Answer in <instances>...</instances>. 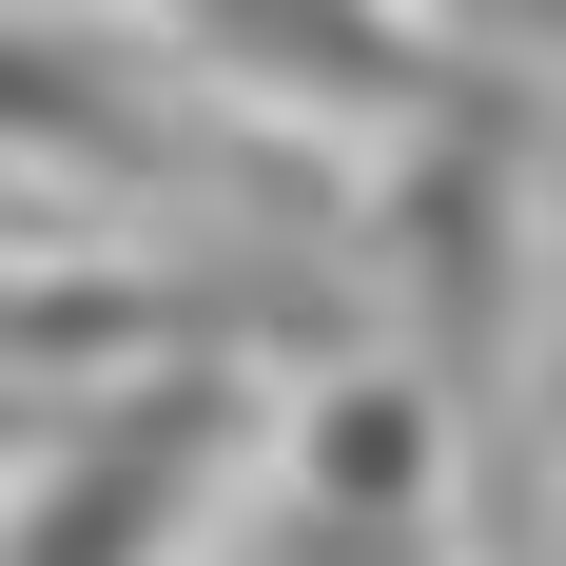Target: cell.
Instances as JSON below:
<instances>
[{"label": "cell", "instance_id": "cell-1", "mask_svg": "<svg viewBox=\"0 0 566 566\" xmlns=\"http://www.w3.org/2000/svg\"><path fill=\"white\" fill-rule=\"evenodd\" d=\"M196 469H216V410H137V430H98V450L59 469V489H20L0 566H157L176 509H196Z\"/></svg>", "mask_w": 566, "mask_h": 566}]
</instances>
